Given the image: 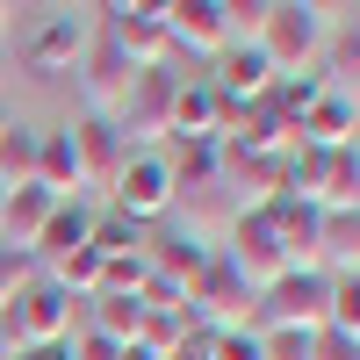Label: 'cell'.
<instances>
[{"label": "cell", "instance_id": "obj_1", "mask_svg": "<svg viewBox=\"0 0 360 360\" xmlns=\"http://www.w3.org/2000/svg\"><path fill=\"white\" fill-rule=\"evenodd\" d=\"M332 22L339 8H317V0H266V22H259V58L281 72H303V65H324V44H332Z\"/></svg>", "mask_w": 360, "mask_h": 360}, {"label": "cell", "instance_id": "obj_2", "mask_svg": "<svg viewBox=\"0 0 360 360\" xmlns=\"http://www.w3.org/2000/svg\"><path fill=\"white\" fill-rule=\"evenodd\" d=\"M324 310H332V274H288L259 288L252 303V332H324Z\"/></svg>", "mask_w": 360, "mask_h": 360}, {"label": "cell", "instance_id": "obj_3", "mask_svg": "<svg viewBox=\"0 0 360 360\" xmlns=\"http://www.w3.org/2000/svg\"><path fill=\"white\" fill-rule=\"evenodd\" d=\"M252 303H259V288L238 274L224 252H209L202 281L188 288V317L202 324V332H252Z\"/></svg>", "mask_w": 360, "mask_h": 360}, {"label": "cell", "instance_id": "obj_4", "mask_svg": "<svg viewBox=\"0 0 360 360\" xmlns=\"http://www.w3.org/2000/svg\"><path fill=\"white\" fill-rule=\"evenodd\" d=\"M173 101H180V72H173V65H152V72L130 79V94H123V108H115L108 123L123 130L130 152H144V144L173 137Z\"/></svg>", "mask_w": 360, "mask_h": 360}, {"label": "cell", "instance_id": "obj_5", "mask_svg": "<svg viewBox=\"0 0 360 360\" xmlns=\"http://www.w3.org/2000/svg\"><path fill=\"white\" fill-rule=\"evenodd\" d=\"M94 37L115 44L137 72L173 65V44H166V0H115V8H101V29H94Z\"/></svg>", "mask_w": 360, "mask_h": 360}, {"label": "cell", "instance_id": "obj_6", "mask_svg": "<svg viewBox=\"0 0 360 360\" xmlns=\"http://www.w3.org/2000/svg\"><path fill=\"white\" fill-rule=\"evenodd\" d=\"M108 209L144 224V231L166 224L173 217V166H166V152H130V166L115 173V188H108Z\"/></svg>", "mask_w": 360, "mask_h": 360}, {"label": "cell", "instance_id": "obj_7", "mask_svg": "<svg viewBox=\"0 0 360 360\" xmlns=\"http://www.w3.org/2000/svg\"><path fill=\"white\" fill-rule=\"evenodd\" d=\"M72 310H79L72 295L58 288L51 274H37V281H29L8 310H0V324H8L22 346H65V339H72Z\"/></svg>", "mask_w": 360, "mask_h": 360}, {"label": "cell", "instance_id": "obj_8", "mask_svg": "<svg viewBox=\"0 0 360 360\" xmlns=\"http://www.w3.org/2000/svg\"><path fill=\"white\" fill-rule=\"evenodd\" d=\"M217 252H224L252 288H266V281H281V274H288L281 231H274V217H266V209H238V224H231V238H224Z\"/></svg>", "mask_w": 360, "mask_h": 360}, {"label": "cell", "instance_id": "obj_9", "mask_svg": "<svg viewBox=\"0 0 360 360\" xmlns=\"http://www.w3.org/2000/svg\"><path fill=\"white\" fill-rule=\"evenodd\" d=\"M65 130H72V152H79V195H86V188L108 195V188H115V173L130 166L123 130H115L108 115H79V123H65Z\"/></svg>", "mask_w": 360, "mask_h": 360}, {"label": "cell", "instance_id": "obj_10", "mask_svg": "<svg viewBox=\"0 0 360 360\" xmlns=\"http://www.w3.org/2000/svg\"><path fill=\"white\" fill-rule=\"evenodd\" d=\"M166 44H173V58H224L231 51L224 0H173L166 8Z\"/></svg>", "mask_w": 360, "mask_h": 360}, {"label": "cell", "instance_id": "obj_11", "mask_svg": "<svg viewBox=\"0 0 360 360\" xmlns=\"http://www.w3.org/2000/svg\"><path fill=\"white\" fill-rule=\"evenodd\" d=\"M130 79H137V65L115 44H86V58H79V94H86V115H115L123 108V94H130Z\"/></svg>", "mask_w": 360, "mask_h": 360}, {"label": "cell", "instance_id": "obj_12", "mask_svg": "<svg viewBox=\"0 0 360 360\" xmlns=\"http://www.w3.org/2000/svg\"><path fill=\"white\" fill-rule=\"evenodd\" d=\"M209 86H217L224 108H245V101H266V94H274V65L259 58V44H231V51L217 58V79H209Z\"/></svg>", "mask_w": 360, "mask_h": 360}, {"label": "cell", "instance_id": "obj_13", "mask_svg": "<svg viewBox=\"0 0 360 360\" xmlns=\"http://www.w3.org/2000/svg\"><path fill=\"white\" fill-rule=\"evenodd\" d=\"M144 266H152L159 288H173L180 303H188V288L209 266V245H195V238H180V231H159V238H144Z\"/></svg>", "mask_w": 360, "mask_h": 360}, {"label": "cell", "instance_id": "obj_14", "mask_svg": "<svg viewBox=\"0 0 360 360\" xmlns=\"http://www.w3.org/2000/svg\"><path fill=\"white\" fill-rule=\"evenodd\" d=\"M86 44H94V29H86V22H72V15H51V22L37 29V37H29V72H37V79H51V72H79Z\"/></svg>", "mask_w": 360, "mask_h": 360}, {"label": "cell", "instance_id": "obj_15", "mask_svg": "<svg viewBox=\"0 0 360 360\" xmlns=\"http://www.w3.org/2000/svg\"><path fill=\"white\" fill-rule=\"evenodd\" d=\"M353 137H360V101L346 94V86H332V94L295 123V144H317V152H346Z\"/></svg>", "mask_w": 360, "mask_h": 360}, {"label": "cell", "instance_id": "obj_16", "mask_svg": "<svg viewBox=\"0 0 360 360\" xmlns=\"http://www.w3.org/2000/svg\"><path fill=\"white\" fill-rule=\"evenodd\" d=\"M224 137V101L209 79H180V101H173V144H217Z\"/></svg>", "mask_w": 360, "mask_h": 360}, {"label": "cell", "instance_id": "obj_17", "mask_svg": "<svg viewBox=\"0 0 360 360\" xmlns=\"http://www.w3.org/2000/svg\"><path fill=\"white\" fill-rule=\"evenodd\" d=\"M37 188L58 202H79V152H72V130H37Z\"/></svg>", "mask_w": 360, "mask_h": 360}, {"label": "cell", "instance_id": "obj_18", "mask_svg": "<svg viewBox=\"0 0 360 360\" xmlns=\"http://www.w3.org/2000/svg\"><path fill=\"white\" fill-rule=\"evenodd\" d=\"M86 231H94V209H86V202H58V209H51V224H44V238L29 245V259H37V266L72 259V252L86 245Z\"/></svg>", "mask_w": 360, "mask_h": 360}, {"label": "cell", "instance_id": "obj_19", "mask_svg": "<svg viewBox=\"0 0 360 360\" xmlns=\"http://www.w3.org/2000/svg\"><path fill=\"white\" fill-rule=\"evenodd\" d=\"M51 209H58V195L15 188V195H8V217H0V245H8V252H29V245L44 238V224H51Z\"/></svg>", "mask_w": 360, "mask_h": 360}, {"label": "cell", "instance_id": "obj_20", "mask_svg": "<svg viewBox=\"0 0 360 360\" xmlns=\"http://www.w3.org/2000/svg\"><path fill=\"white\" fill-rule=\"evenodd\" d=\"M86 332H101L115 346H137V332H144V295H115V288L86 295Z\"/></svg>", "mask_w": 360, "mask_h": 360}, {"label": "cell", "instance_id": "obj_21", "mask_svg": "<svg viewBox=\"0 0 360 360\" xmlns=\"http://www.w3.org/2000/svg\"><path fill=\"white\" fill-rule=\"evenodd\" d=\"M324 94H332V72H324V65H303V72H281L266 101H274V108H281V123L295 130V123H303V115H310Z\"/></svg>", "mask_w": 360, "mask_h": 360}, {"label": "cell", "instance_id": "obj_22", "mask_svg": "<svg viewBox=\"0 0 360 360\" xmlns=\"http://www.w3.org/2000/svg\"><path fill=\"white\" fill-rule=\"evenodd\" d=\"M173 195H195V188H224V144H173Z\"/></svg>", "mask_w": 360, "mask_h": 360}, {"label": "cell", "instance_id": "obj_23", "mask_svg": "<svg viewBox=\"0 0 360 360\" xmlns=\"http://www.w3.org/2000/svg\"><path fill=\"white\" fill-rule=\"evenodd\" d=\"M144 238H152L144 224L115 217V209H94V231H86V245H94V252H101V266H108V259H137V252H144Z\"/></svg>", "mask_w": 360, "mask_h": 360}, {"label": "cell", "instance_id": "obj_24", "mask_svg": "<svg viewBox=\"0 0 360 360\" xmlns=\"http://www.w3.org/2000/svg\"><path fill=\"white\" fill-rule=\"evenodd\" d=\"M0 188H37V130L29 123H8V137H0Z\"/></svg>", "mask_w": 360, "mask_h": 360}, {"label": "cell", "instance_id": "obj_25", "mask_svg": "<svg viewBox=\"0 0 360 360\" xmlns=\"http://www.w3.org/2000/svg\"><path fill=\"white\" fill-rule=\"evenodd\" d=\"M360 266V209H324V274Z\"/></svg>", "mask_w": 360, "mask_h": 360}, {"label": "cell", "instance_id": "obj_26", "mask_svg": "<svg viewBox=\"0 0 360 360\" xmlns=\"http://www.w3.org/2000/svg\"><path fill=\"white\" fill-rule=\"evenodd\" d=\"M324 332H339V339H360V266L332 274V310H324Z\"/></svg>", "mask_w": 360, "mask_h": 360}, {"label": "cell", "instance_id": "obj_27", "mask_svg": "<svg viewBox=\"0 0 360 360\" xmlns=\"http://www.w3.org/2000/svg\"><path fill=\"white\" fill-rule=\"evenodd\" d=\"M29 281H37V259H29V252H8V245H0V310H8L15 295L29 288Z\"/></svg>", "mask_w": 360, "mask_h": 360}, {"label": "cell", "instance_id": "obj_28", "mask_svg": "<svg viewBox=\"0 0 360 360\" xmlns=\"http://www.w3.org/2000/svg\"><path fill=\"white\" fill-rule=\"evenodd\" d=\"M324 51H332V58H324V72H332V86H339V72H360V29H353V22H346L339 37L324 44Z\"/></svg>", "mask_w": 360, "mask_h": 360}, {"label": "cell", "instance_id": "obj_29", "mask_svg": "<svg viewBox=\"0 0 360 360\" xmlns=\"http://www.w3.org/2000/svg\"><path fill=\"white\" fill-rule=\"evenodd\" d=\"M65 353H72V360H123V346L101 339V332H72V339H65Z\"/></svg>", "mask_w": 360, "mask_h": 360}, {"label": "cell", "instance_id": "obj_30", "mask_svg": "<svg viewBox=\"0 0 360 360\" xmlns=\"http://www.w3.org/2000/svg\"><path fill=\"white\" fill-rule=\"evenodd\" d=\"M209 360H259V332H217Z\"/></svg>", "mask_w": 360, "mask_h": 360}, {"label": "cell", "instance_id": "obj_31", "mask_svg": "<svg viewBox=\"0 0 360 360\" xmlns=\"http://www.w3.org/2000/svg\"><path fill=\"white\" fill-rule=\"evenodd\" d=\"M310 360H360V346L339 339V332H317V339H310Z\"/></svg>", "mask_w": 360, "mask_h": 360}, {"label": "cell", "instance_id": "obj_32", "mask_svg": "<svg viewBox=\"0 0 360 360\" xmlns=\"http://www.w3.org/2000/svg\"><path fill=\"white\" fill-rule=\"evenodd\" d=\"M15 360H72V353H65V346H22Z\"/></svg>", "mask_w": 360, "mask_h": 360}, {"label": "cell", "instance_id": "obj_33", "mask_svg": "<svg viewBox=\"0 0 360 360\" xmlns=\"http://www.w3.org/2000/svg\"><path fill=\"white\" fill-rule=\"evenodd\" d=\"M15 353H22V339L8 332V324H0V360H15Z\"/></svg>", "mask_w": 360, "mask_h": 360}, {"label": "cell", "instance_id": "obj_34", "mask_svg": "<svg viewBox=\"0 0 360 360\" xmlns=\"http://www.w3.org/2000/svg\"><path fill=\"white\" fill-rule=\"evenodd\" d=\"M123 360H152V353H144V346H123Z\"/></svg>", "mask_w": 360, "mask_h": 360}, {"label": "cell", "instance_id": "obj_35", "mask_svg": "<svg viewBox=\"0 0 360 360\" xmlns=\"http://www.w3.org/2000/svg\"><path fill=\"white\" fill-rule=\"evenodd\" d=\"M8 123H15V115H8V108H0V137H8Z\"/></svg>", "mask_w": 360, "mask_h": 360}, {"label": "cell", "instance_id": "obj_36", "mask_svg": "<svg viewBox=\"0 0 360 360\" xmlns=\"http://www.w3.org/2000/svg\"><path fill=\"white\" fill-rule=\"evenodd\" d=\"M8 15H15V8H8V0H0V29H8Z\"/></svg>", "mask_w": 360, "mask_h": 360}, {"label": "cell", "instance_id": "obj_37", "mask_svg": "<svg viewBox=\"0 0 360 360\" xmlns=\"http://www.w3.org/2000/svg\"><path fill=\"white\" fill-rule=\"evenodd\" d=\"M0 217H8V188H0Z\"/></svg>", "mask_w": 360, "mask_h": 360}, {"label": "cell", "instance_id": "obj_38", "mask_svg": "<svg viewBox=\"0 0 360 360\" xmlns=\"http://www.w3.org/2000/svg\"><path fill=\"white\" fill-rule=\"evenodd\" d=\"M353 166H360V137H353Z\"/></svg>", "mask_w": 360, "mask_h": 360}, {"label": "cell", "instance_id": "obj_39", "mask_svg": "<svg viewBox=\"0 0 360 360\" xmlns=\"http://www.w3.org/2000/svg\"><path fill=\"white\" fill-rule=\"evenodd\" d=\"M353 346H360V339H353Z\"/></svg>", "mask_w": 360, "mask_h": 360}]
</instances>
